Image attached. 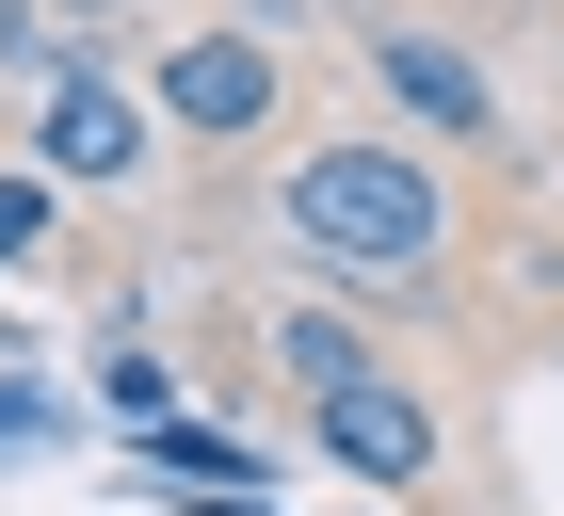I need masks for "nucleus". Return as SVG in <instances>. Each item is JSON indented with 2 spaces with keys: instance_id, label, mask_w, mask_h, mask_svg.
<instances>
[{
  "instance_id": "1",
  "label": "nucleus",
  "mask_w": 564,
  "mask_h": 516,
  "mask_svg": "<svg viewBox=\"0 0 564 516\" xmlns=\"http://www.w3.org/2000/svg\"><path fill=\"white\" fill-rule=\"evenodd\" d=\"M291 258L323 291H420L452 258V194L403 146H306L291 162Z\"/></svg>"
},
{
  "instance_id": "2",
  "label": "nucleus",
  "mask_w": 564,
  "mask_h": 516,
  "mask_svg": "<svg viewBox=\"0 0 564 516\" xmlns=\"http://www.w3.org/2000/svg\"><path fill=\"white\" fill-rule=\"evenodd\" d=\"M162 129H274V49L259 33H194V49H162Z\"/></svg>"
},
{
  "instance_id": "3",
  "label": "nucleus",
  "mask_w": 564,
  "mask_h": 516,
  "mask_svg": "<svg viewBox=\"0 0 564 516\" xmlns=\"http://www.w3.org/2000/svg\"><path fill=\"white\" fill-rule=\"evenodd\" d=\"M306 420H323V452H339V469H371V484H420L435 469V404L420 387H323V404H306Z\"/></svg>"
},
{
  "instance_id": "4",
  "label": "nucleus",
  "mask_w": 564,
  "mask_h": 516,
  "mask_svg": "<svg viewBox=\"0 0 564 516\" xmlns=\"http://www.w3.org/2000/svg\"><path fill=\"white\" fill-rule=\"evenodd\" d=\"M33 162H48V178H130V162H145V97H113V82H48Z\"/></svg>"
},
{
  "instance_id": "5",
  "label": "nucleus",
  "mask_w": 564,
  "mask_h": 516,
  "mask_svg": "<svg viewBox=\"0 0 564 516\" xmlns=\"http://www.w3.org/2000/svg\"><path fill=\"white\" fill-rule=\"evenodd\" d=\"M371 82H388L420 129H484V65H468V49H435V33H371Z\"/></svg>"
},
{
  "instance_id": "6",
  "label": "nucleus",
  "mask_w": 564,
  "mask_h": 516,
  "mask_svg": "<svg viewBox=\"0 0 564 516\" xmlns=\"http://www.w3.org/2000/svg\"><path fill=\"white\" fill-rule=\"evenodd\" d=\"M274 355H291L306 387H371V355H355L339 323H323V307H291V323H274Z\"/></svg>"
},
{
  "instance_id": "7",
  "label": "nucleus",
  "mask_w": 564,
  "mask_h": 516,
  "mask_svg": "<svg viewBox=\"0 0 564 516\" xmlns=\"http://www.w3.org/2000/svg\"><path fill=\"white\" fill-rule=\"evenodd\" d=\"M48 243V162H17V178H0V258H33Z\"/></svg>"
},
{
  "instance_id": "8",
  "label": "nucleus",
  "mask_w": 564,
  "mask_h": 516,
  "mask_svg": "<svg viewBox=\"0 0 564 516\" xmlns=\"http://www.w3.org/2000/svg\"><path fill=\"white\" fill-rule=\"evenodd\" d=\"M194 516H274V501H242V484H210V501H194Z\"/></svg>"
},
{
  "instance_id": "9",
  "label": "nucleus",
  "mask_w": 564,
  "mask_h": 516,
  "mask_svg": "<svg viewBox=\"0 0 564 516\" xmlns=\"http://www.w3.org/2000/svg\"><path fill=\"white\" fill-rule=\"evenodd\" d=\"M48 17H130V0H48Z\"/></svg>"
}]
</instances>
